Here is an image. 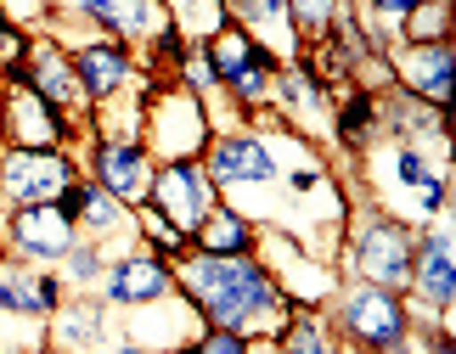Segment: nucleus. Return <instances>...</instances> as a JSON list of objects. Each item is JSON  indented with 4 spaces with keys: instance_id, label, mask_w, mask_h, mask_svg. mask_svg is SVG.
Instances as JSON below:
<instances>
[{
    "instance_id": "nucleus-8",
    "label": "nucleus",
    "mask_w": 456,
    "mask_h": 354,
    "mask_svg": "<svg viewBox=\"0 0 456 354\" xmlns=\"http://www.w3.org/2000/svg\"><path fill=\"white\" fill-rule=\"evenodd\" d=\"M102 298L108 304H158V298H175V264L164 253H152V247H130V253L108 259V270H102Z\"/></svg>"
},
{
    "instance_id": "nucleus-31",
    "label": "nucleus",
    "mask_w": 456,
    "mask_h": 354,
    "mask_svg": "<svg viewBox=\"0 0 456 354\" xmlns=\"http://www.w3.org/2000/svg\"><path fill=\"white\" fill-rule=\"evenodd\" d=\"M108 354H158V349H142V343H118V349H108Z\"/></svg>"
},
{
    "instance_id": "nucleus-14",
    "label": "nucleus",
    "mask_w": 456,
    "mask_h": 354,
    "mask_svg": "<svg viewBox=\"0 0 456 354\" xmlns=\"http://www.w3.org/2000/svg\"><path fill=\"white\" fill-rule=\"evenodd\" d=\"M68 62H74V79H79V91L85 101H108L118 96L130 84V45L125 40H113V34H96V40H79V45H68Z\"/></svg>"
},
{
    "instance_id": "nucleus-4",
    "label": "nucleus",
    "mask_w": 456,
    "mask_h": 354,
    "mask_svg": "<svg viewBox=\"0 0 456 354\" xmlns=\"http://www.w3.org/2000/svg\"><path fill=\"white\" fill-rule=\"evenodd\" d=\"M0 74H6V91H0V135H6L12 147H28V152L62 147L68 118L28 84V68L12 62V68H0Z\"/></svg>"
},
{
    "instance_id": "nucleus-21",
    "label": "nucleus",
    "mask_w": 456,
    "mask_h": 354,
    "mask_svg": "<svg viewBox=\"0 0 456 354\" xmlns=\"http://www.w3.org/2000/svg\"><path fill=\"white\" fill-rule=\"evenodd\" d=\"M225 6L237 12V23L242 28H254V34H265V45L271 57L276 51H293V23H288V0H225Z\"/></svg>"
},
{
    "instance_id": "nucleus-5",
    "label": "nucleus",
    "mask_w": 456,
    "mask_h": 354,
    "mask_svg": "<svg viewBox=\"0 0 456 354\" xmlns=\"http://www.w3.org/2000/svg\"><path fill=\"white\" fill-rule=\"evenodd\" d=\"M142 130L152 135V147L164 164H181V157H203L208 147V113H203V96L191 91H164V96H147V124Z\"/></svg>"
},
{
    "instance_id": "nucleus-29",
    "label": "nucleus",
    "mask_w": 456,
    "mask_h": 354,
    "mask_svg": "<svg viewBox=\"0 0 456 354\" xmlns=\"http://www.w3.org/2000/svg\"><path fill=\"white\" fill-rule=\"evenodd\" d=\"M198 354H254V343H248V338H237V332L203 326V338H198Z\"/></svg>"
},
{
    "instance_id": "nucleus-30",
    "label": "nucleus",
    "mask_w": 456,
    "mask_h": 354,
    "mask_svg": "<svg viewBox=\"0 0 456 354\" xmlns=\"http://www.w3.org/2000/svg\"><path fill=\"white\" fill-rule=\"evenodd\" d=\"M12 62H23V34L12 23H0V68H12Z\"/></svg>"
},
{
    "instance_id": "nucleus-23",
    "label": "nucleus",
    "mask_w": 456,
    "mask_h": 354,
    "mask_svg": "<svg viewBox=\"0 0 456 354\" xmlns=\"http://www.w3.org/2000/svg\"><path fill=\"white\" fill-rule=\"evenodd\" d=\"M51 332H57V349H85L102 338V304H74V310H57L51 315Z\"/></svg>"
},
{
    "instance_id": "nucleus-9",
    "label": "nucleus",
    "mask_w": 456,
    "mask_h": 354,
    "mask_svg": "<svg viewBox=\"0 0 456 354\" xmlns=\"http://www.w3.org/2000/svg\"><path fill=\"white\" fill-rule=\"evenodd\" d=\"M152 174H158V164L142 141H96L91 147V181L125 208H142L152 197Z\"/></svg>"
},
{
    "instance_id": "nucleus-26",
    "label": "nucleus",
    "mask_w": 456,
    "mask_h": 354,
    "mask_svg": "<svg viewBox=\"0 0 456 354\" xmlns=\"http://www.w3.org/2000/svg\"><path fill=\"white\" fill-rule=\"evenodd\" d=\"M344 17V0H288V23L305 40H327V28Z\"/></svg>"
},
{
    "instance_id": "nucleus-17",
    "label": "nucleus",
    "mask_w": 456,
    "mask_h": 354,
    "mask_svg": "<svg viewBox=\"0 0 456 354\" xmlns=\"http://www.w3.org/2000/svg\"><path fill=\"white\" fill-rule=\"evenodd\" d=\"M79 17H91L96 28H108L113 40H147V34H164L169 17L158 12V0H68Z\"/></svg>"
},
{
    "instance_id": "nucleus-15",
    "label": "nucleus",
    "mask_w": 456,
    "mask_h": 354,
    "mask_svg": "<svg viewBox=\"0 0 456 354\" xmlns=\"http://www.w3.org/2000/svg\"><path fill=\"white\" fill-rule=\"evenodd\" d=\"M395 57L389 68L400 79H406V91L417 101H428V108L445 113L451 101V79H456V62H451V40H428V45H389Z\"/></svg>"
},
{
    "instance_id": "nucleus-18",
    "label": "nucleus",
    "mask_w": 456,
    "mask_h": 354,
    "mask_svg": "<svg viewBox=\"0 0 456 354\" xmlns=\"http://www.w3.org/2000/svg\"><path fill=\"white\" fill-rule=\"evenodd\" d=\"M23 68H28V84H34V91H40L57 113H68V108H79V101H85L79 79H74V62H68V51H57V45H34Z\"/></svg>"
},
{
    "instance_id": "nucleus-28",
    "label": "nucleus",
    "mask_w": 456,
    "mask_h": 354,
    "mask_svg": "<svg viewBox=\"0 0 456 354\" xmlns=\"http://www.w3.org/2000/svg\"><path fill=\"white\" fill-rule=\"evenodd\" d=\"M135 231H142V237L152 242V253H169V259H181L186 247H191V242H186L181 231H175V225H169L164 214H158L152 203H142V208H135Z\"/></svg>"
},
{
    "instance_id": "nucleus-33",
    "label": "nucleus",
    "mask_w": 456,
    "mask_h": 354,
    "mask_svg": "<svg viewBox=\"0 0 456 354\" xmlns=\"http://www.w3.org/2000/svg\"><path fill=\"white\" fill-rule=\"evenodd\" d=\"M40 354H51V349H40Z\"/></svg>"
},
{
    "instance_id": "nucleus-19",
    "label": "nucleus",
    "mask_w": 456,
    "mask_h": 354,
    "mask_svg": "<svg viewBox=\"0 0 456 354\" xmlns=\"http://www.w3.org/2000/svg\"><path fill=\"white\" fill-rule=\"evenodd\" d=\"M254 242H259V231L248 225V214H237V208H208L203 214V225L191 231V247L198 253H254Z\"/></svg>"
},
{
    "instance_id": "nucleus-20",
    "label": "nucleus",
    "mask_w": 456,
    "mask_h": 354,
    "mask_svg": "<svg viewBox=\"0 0 456 354\" xmlns=\"http://www.w3.org/2000/svg\"><path fill=\"white\" fill-rule=\"evenodd\" d=\"M79 231L91 237V242H108L113 231L118 237H135V220H130V208L118 203V197H108V191H102L96 181H85V203H79Z\"/></svg>"
},
{
    "instance_id": "nucleus-32",
    "label": "nucleus",
    "mask_w": 456,
    "mask_h": 354,
    "mask_svg": "<svg viewBox=\"0 0 456 354\" xmlns=\"http://www.w3.org/2000/svg\"><path fill=\"white\" fill-rule=\"evenodd\" d=\"M0 23H6V0H0Z\"/></svg>"
},
{
    "instance_id": "nucleus-7",
    "label": "nucleus",
    "mask_w": 456,
    "mask_h": 354,
    "mask_svg": "<svg viewBox=\"0 0 456 354\" xmlns=\"http://www.w3.org/2000/svg\"><path fill=\"white\" fill-rule=\"evenodd\" d=\"M147 203L191 242V231L203 225V214L220 203V191H215V181H208V169L198 164V157H181V164H164L152 174V197Z\"/></svg>"
},
{
    "instance_id": "nucleus-6",
    "label": "nucleus",
    "mask_w": 456,
    "mask_h": 354,
    "mask_svg": "<svg viewBox=\"0 0 456 354\" xmlns=\"http://www.w3.org/2000/svg\"><path fill=\"white\" fill-rule=\"evenodd\" d=\"M74 181H79V174H74V164H68V152H62V147H51V152L12 147L6 157H0V197H6L12 208L57 203Z\"/></svg>"
},
{
    "instance_id": "nucleus-2",
    "label": "nucleus",
    "mask_w": 456,
    "mask_h": 354,
    "mask_svg": "<svg viewBox=\"0 0 456 354\" xmlns=\"http://www.w3.org/2000/svg\"><path fill=\"white\" fill-rule=\"evenodd\" d=\"M332 332H338L349 349L389 354L395 343H406V332H411L406 298L389 293V287H372V281H355V287H344L338 304H332Z\"/></svg>"
},
{
    "instance_id": "nucleus-12",
    "label": "nucleus",
    "mask_w": 456,
    "mask_h": 354,
    "mask_svg": "<svg viewBox=\"0 0 456 354\" xmlns=\"http://www.w3.org/2000/svg\"><path fill=\"white\" fill-rule=\"evenodd\" d=\"M378 174H383V186L406 191V208H411L417 220H434L445 208V169H434L411 141H400V147L383 152L378 157Z\"/></svg>"
},
{
    "instance_id": "nucleus-1",
    "label": "nucleus",
    "mask_w": 456,
    "mask_h": 354,
    "mask_svg": "<svg viewBox=\"0 0 456 354\" xmlns=\"http://www.w3.org/2000/svg\"><path fill=\"white\" fill-rule=\"evenodd\" d=\"M175 287L191 298L203 326L237 332V338H276L293 315V298L276 287L271 264L254 253H198L186 247L175 259Z\"/></svg>"
},
{
    "instance_id": "nucleus-13",
    "label": "nucleus",
    "mask_w": 456,
    "mask_h": 354,
    "mask_svg": "<svg viewBox=\"0 0 456 354\" xmlns=\"http://www.w3.org/2000/svg\"><path fill=\"white\" fill-rule=\"evenodd\" d=\"M434 315H445L456 304V247H451V225H428L411 247V287Z\"/></svg>"
},
{
    "instance_id": "nucleus-3",
    "label": "nucleus",
    "mask_w": 456,
    "mask_h": 354,
    "mask_svg": "<svg viewBox=\"0 0 456 354\" xmlns=\"http://www.w3.org/2000/svg\"><path fill=\"white\" fill-rule=\"evenodd\" d=\"M411 247L417 231L400 225L395 214H372L355 225V247H349V264H355V281H372V287L406 293L411 287Z\"/></svg>"
},
{
    "instance_id": "nucleus-24",
    "label": "nucleus",
    "mask_w": 456,
    "mask_h": 354,
    "mask_svg": "<svg viewBox=\"0 0 456 354\" xmlns=\"http://www.w3.org/2000/svg\"><path fill=\"white\" fill-rule=\"evenodd\" d=\"M428 40H451V0H428V6H417L406 23H400L395 45H428Z\"/></svg>"
},
{
    "instance_id": "nucleus-27",
    "label": "nucleus",
    "mask_w": 456,
    "mask_h": 354,
    "mask_svg": "<svg viewBox=\"0 0 456 354\" xmlns=\"http://www.w3.org/2000/svg\"><path fill=\"white\" fill-rule=\"evenodd\" d=\"M372 124H378V96L372 91H349L344 96V113H338V135L349 141V147H366Z\"/></svg>"
},
{
    "instance_id": "nucleus-11",
    "label": "nucleus",
    "mask_w": 456,
    "mask_h": 354,
    "mask_svg": "<svg viewBox=\"0 0 456 354\" xmlns=\"http://www.w3.org/2000/svg\"><path fill=\"white\" fill-rule=\"evenodd\" d=\"M6 237H12L17 253H23V264H57L68 247L79 242V225L68 220L57 203H28V208H12Z\"/></svg>"
},
{
    "instance_id": "nucleus-16",
    "label": "nucleus",
    "mask_w": 456,
    "mask_h": 354,
    "mask_svg": "<svg viewBox=\"0 0 456 354\" xmlns=\"http://www.w3.org/2000/svg\"><path fill=\"white\" fill-rule=\"evenodd\" d=\"M62 310V281L45 270H28L23 259H0V315H23V321H45Z\"/></svg>"
},
{
    "instance_id": "nucleus-25",
    "label": "nucleus",
    "mask_w": 456,
    "mask_h": 354,
    "mask_svg": "<svg viewBox=\"0 0 456 354\" xmlns=\"http://www.w3.org/2000/svg\"><path fill=\"white\" fill-rule=\"evenodd\" d=\"M57 264H62V281H68V287H96L102 270H108V253H102V242L79 237V242L68 247V253H62Z\"/></svg>"
},
{
    "instance_id": "nucleus-10",
    "label": "nucleus",
    "mask_w": 456,
    "mask_h": 354,
    "mask_svg": "<svg viewBox=\"0 0 456 354\" xmlns=\"http://www.w3.org/2000/svg\"><path fill=\"white\" fill-rule=\"evenodd\" d=\"M203 169H208V181H215V191H259V186H271L276 181V157L271 147L259 135H215L203 147Z\"/></svg>"
},
{
    "instance_id": "nucleus-22",
    "label": "nucleus",
    "mask_w": 456,
    "mask_h": 354,
    "mask_svg": "<svg viewBox=\"0 0 456 354\" xmlns=\"http://www.w3.org/2000/svg\"><path fill=\"white\" fill-rule=\"evenodd\" d=\"M271 343H276V354H338V349H332V326L310 304H293L288 326L276 332Z\"/></svg>"
}]
</instances>
